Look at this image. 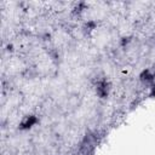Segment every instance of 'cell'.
<instances>
[{
  "label": "cell",
  "instance_id": "obj_1",
  "mask_svg": "<svg viewBox=\"0 0 155 155\" xmlns=\"http://www.w3.org/2000/svg\"><path fill=\"white\" fill-rule=\"evenodd\" d=\"M36 121H38V119H36L34 115H30V116H28V117L19 125V128H21V130H28V128H30L33 125H35Z\"/></svg>",
  "mask_w": 155,
  "mask_h": 155
}]
</instances>
